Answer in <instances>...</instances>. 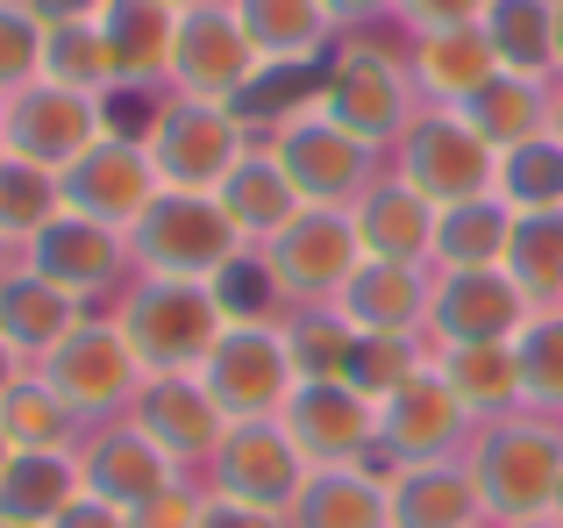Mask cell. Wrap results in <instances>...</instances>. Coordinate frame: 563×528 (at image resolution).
I'll return each instance as SVG.
<instances>
[{
	"mask_svg": "<svg viewBox=\"0 0 563 528\" xmlns=\"http://www.w3.org/2000/svg\"><path fill=\"white\" fill-rule=\"evenodd\" d=\"M57 215H65L57 172H43V165H29V157L0 151V243L22 257L29 237H36L43 222H57Z\"/></svg>",
	"mask_w": 563,
	"mask_h": 528,
	"instance_id": "37",
	"label": "cell"
},
{
	"mask_svg": "<svg viewBox=\"0 0 563 528\" xmlns=\"http://www.w3.org/2000/svg\"><path fill=\"white\" fill-rule=\"evenodd\" d=\"M0 528H14V521H0Z\"/></svg>",
	"mask_w": 563,
	"mask_h": 528,
	"instance_id": "59",
	"label": "cell"
},
{
	"mask_svg": "<svg viewBox=\"0 0 563 528\" xmlns=\"http://www.w3.org/2000/svg\"><path fill=\"white\" fill-rule=\"evenodd\" d=\"M550 136H556V143H563V79H556V86H550Z\"/></svg>",
	"mask_w": 563,
	"mask_h": 528,
	"instance_id": "52",
	"label": "cell"
},
{
	"mask_svg": "<svg viewBox=\"0 0 563 528\" xmlns=\"http://www.w3.org/2000/svg\"><path fill=\"white\" fill-rule=\"evenodd\" d=\"M214 200H221V215L235 222V237H243L250 251H257V243H272L278 229H286L292 215L307 208V200L292 194L286 165H278V157L264 151V143H250V157L229 172V179H221V194H214Z\"/></svg>",
	"mask_w": 563,
	"mask_h": 528,
	"instance_id": "27",
	"label": "cell"
},
{
	"mask_svg": "<svg viewBox=\"0 0 563 528\" xmlns=\"http://www.w3.org/2000/svg\"><path fill=\"white\" fill-rule=\"evenodd\" d=\"M464 458H471V479L485 493V515L493 521H536L556 507V486H563V421L521 407L507 421H485Z\"/></svg>",
	"mask_w": 563,
	"mask_h": 528,
	"instance_id": "3",
	"label": "cell"
},
{
	"mask_svg": "<svg viewBox=\"0 0 563 528\" xmlns=\"http://www.w3.org/2000/svg\"><path fill=\"white\" fill-rule=\"evenodd\" d=\"M350 222H357L364 257H378V264H421V272L435 264V222H442V208H428L399 172L364 186V200L350 208Z\"/></svg>",
	"mask_w": 563,
	"mask_h": 528,
	"instance_id": "23",
	"label": "cell"
},
{
	"mask_svg": "<svg viewBox=\"0 0 563 528\" xmlns=\"http://www.w3.org/2000/svg\"><path fill=\"white\" fill-rule=\"evenodd\" d=\"M471 436V415L464 400L450 393V378L435 372V358L421 364L413 378H399V393L378 400V464H435V458H456Z\"/></svg>",
	"mask_w": 563,
	"mask_h": 528,
	"instance_id": "16",
	"label": "cell"
},
{
	"mask_svg": "<svg viewBox=\"0 0 563 528\" xmlns=\"http://www.w3.org/2000/svg\"><path fill=\"white\" fill-rule=\"evenodd\" d=\"M499 272L528 293V307H536V315H542V307H563V208L514 215Z\"/></svg>",
	"mask_w": 563,
	"mask_h": 528,
	"instance_id": "34",
	"label": "cell"
},
{
	"mask_svg": "<svg viewBox=\"0 0 563 528\" xmlns=\"http://www.w3.org/2000/svg\"><path fill=\"white\" fill-rule=\"evenodd\" d=\"M499 200L514 215H536V208H563V143L536 136L521 151L499 157Z\"/></svg>",
	"mask_w": 563,
	"mask_h": 528,
	"instance_id": "42",
	"label": "cell"
},
{
	"mask_svg": "<svg viewBox=\"0 0 563 528\" xmlns=\"http://www.w3.org/2000/svg\"><path fill=\"white\" fill-rule=\"evenodd\" d=\"M428 286H435V272H421V264H378V257H364L335 307H343L357 329H407L413 336L428 321Z\"/></svg>",
	"mask_w": 563,
	"mask_h": 528,
	"instance_id": "31",
	"label": "cell"
},
{
	"mask_svg": "<svg viewBox=\"0 0 563 528\" xmlns=\"http://www.w3.org/2000/svg\"><path fill=\"white\" fill-rule=\"evenodd\" d=\"M536 315L528 293L514 286L499 264H478V272H435L428 286V350H456V343H514L521 321Z\"/></svg>",
	"mask_w": 563,
	"mask_h": 528,
	"instance_id": "17",
	"label": "cell"
},
{
	"mask_svg": "<svg viewBox=\"0 0 563 528\" xmlns=\"http://www.w3.org/2000/svg\"><path fill=\"white\" fill-rule=\"evenodd\" d=\"M172 8H200V0H172Z\"/></svg>",
	"mask_w": 563,
	"mask_h": 528,
	"instance_id": "58",
	"label": "cell"
},
{
	"mask_svg": "<svg viewBox=\"0 0 563 528\" xmlns=\"http://www.w3.org/2000/svg\"><path fill=\"white\" fill-rule=\"evenodd\" d=\"M200 386L214 393V407L229 421H278L286 400H292V386H300L286 329H278V321H229V329L214 336V350H207V364H200Z\"/></svg>",
	"mask_w": 563,
	"mask_h": 528,
	"instance_id": "9",
	"label": "cell"
},
{
	"mask_svg": "<svg viewBox=\"0 0 563 528\" xmlns=\"http://www.w3.org/2000/svg\"><path fill=\"white\" fill-rule=\"evenodd\" d=\"M8 264H14V251H8V243H0V272H8Z\"/></svg>",
	"mask_w": 563,
	"mask_h": 528,
	"instance_id": "56",
	"label": "cell"
},
{
	"mask_svg": "<svg viewBox=\"0 0 563 528\" xmlns=\"http://www.w3.org/2000/svg\"><path fill=\"white\" fill-rule=\"evenodd\" d=\"M100 136H108V100L71 94V86H57V79H36L14 100H0V151L29 157V165H43V172L79 165Z\"/></svg>",
	"mask_w": 563,
	"mask_h": 528,
	"instance_id": "11",
	"label": "cell"
},
{
	"mask_svg": "<svg viewBox=\"0 0 563 528\" xmlns=\"http://www.w3.org/2000/svg\"><path fill=\"white\" fill-rule=\"evenodd\" d=\"M507 229H514V208L507 200H464V208H442L435 222V272H478V264H499L507 257Z\"/></svg>",
	"mask_w": 563,
	"mask_h": 528,
	"instance_id": "35",
	"label": "cell"
},
{
	"mask_svg": "<svg viewBox=\"0 0 563 528\" xmlns=\"http://www.w3.org/2000/svg\"><path fill=\"white\" fill-rule=\"evenodd\" d=\"M407 65H413V86H421L428 108H464V100H478L485 86L499 79V57H493V43H485L478 22L413 36L407 43Z\"/></svg>",
	"mask_w": 563,
	"mask_h": 528,
	"instance_id": "25",
	"label": "cell"
},
{
	"mask_svg": "<svg viewBox=\"0 0 563 528\" xmlns=\"http://www.w3.org/2000/svg\"><path fill=\"white\" fill-rule=\"evenodd\" d=\"M428 358L450 378V393L464 400L471 421L521 415V364H514V343H456V350H428Z\"/></svg>",
	"mask_w": 563,
	"mask_h": 528,
	"instance_id": "30",
	"label": "cell"
},
{
	"mask_svg": "<svg viewBox=\"0 0 563 528\" xmlns=\"http://www.w3.org/2000/svg\"><path fill=\"white\" fill-rule=\"evenodd\" d=\"M129 251H136V272L157 278H207L214 286L235 257L250 251L235 237V222L221 215L214 194H157L151 215L129 229Z\"/></svg>",
	"mask_w": 563,
	"mask_h": 528,
	"instance_id": "8",
	"label": "cell"
},
{
	"mask_svg": "<svg viewBox=\"0 0 563 528\" xmlns=\"http://www.w3.org/2000/svg\"><path fill=\"white\" fill-rule=\"evenodd\" d=\"M335 14V29H372V22H393V0H321Z\"/></svg>",
	"mask_w": 563,
	"mask_h": 528,
	"instance_id": "50",
	"label": "cell"
},
{
	"mask_svg": "<svg viewBox=\"0 0 563 528\" xmlns=\"http://www.w3.org/2000/svg\"><path fill=\"white\" fill-rule=\"evenodd\" d=\"M478 29L493 43L499 72H521V79L556 72V0H493L478 14Z\"/></svg>",
	"mask_w": 563,
	"mask_h": 528,
	"instance_id": "32",
	"label": "cell"
},
{
	"mask_svg": "<svg viewBox=\"0 0 563 528\" xmlns=\"http://www.w3.org/2000/svg\"><path fill=\"white\" fill-rule=\"evenodd\" d=\"M100 8H108V0H29V14H36L43 29H65V22H93Z\"/></svg>",
	"mask_w": 563,
	"mask_h": 528,
	"instance_id": "49",
	"label": "cell"
},
{
	"mask_svg": "<svg viewBox=\"0 0 563 528\" xmlns=\"http://www.w3.org/2000/svg\"><path fill=\"white\" fill-rule=\"evenodd\" d=\"M79 321H86V307L71 300V293H57L51 278H36L22 257L0 272V336H8V350L29 364V372H36V364L79 329Z\"/></svg>",
	"mask_w": 563,
	"mask_h": 528,
	"instance_id": "24",
	"label": "cell"
},
{
	"mask_svg": "<svg viewBox=\"0 0 563 528\" xmlns=\"http://www.w3.org/2000/svg\"><path fill=\"white\" fill-rule=\"evenodd\" d=\"M51 528H129V515H122V507H108L100 493H79V501H71Z\"/></svg>",
	"mask_w": 563,
	"mask_h": 528,
	"instance_id": "48",
	"label": "cell"
},
{
	"mask_svg": "<svg viewBox=\"0 0 563 528\" xmlns=\"http://www.w3.org/2000/svg\"><path fill=\"white\" fill-rule=\"evenodd\" d=\"M385 501H393V528H493L485 493H478V479H471V458L393 464V472H385Z\"/></svg>",
	"mask_w": 563,
	"mask_h": 528,
	"instance_id": "22",
	"label": "cell"
},
{
	"mask_svg": "<svg viewBox=\"0 0 563 528\" xmlns=\"http://www.w3.org/2000/svg\"><path fill=\"white\" fill-rule=\"evenodd\" d=\"M214 300H221L229 321H286V300H278V286H272V272L257 264V251H243L229 272L214 278Z\"/></svg>",
	"mask_w": 563,
	"mask_h": 528,
	"instance_id": "44",
	"label": "cell"
},
{
	"mask_svg": "<svg viewBox=\"0 0 563 528\" xmlns=\"http://www.w3.org/2000/svg\"><path fill=\"white\" fill-rule=\"evenodd\" d=\"M514 364H521V407L528 415L563 421V307H542V315L521 321Z\"/></svg>",
	"mask_w": 563,
	"mask_h": 528,
	"instance_id": "39",
	"label": "cell"
},
{
	"mask_svg": "<svg viewBox=\"0 0 563 528\" xmlns=\"http://www.w3.org/2000/svg\"><path fill=\"white\" fill-rule=\"evenodd\" d=\"M114 321H122L129 350H136V364L151 378L200 372L207 350H214V336L229 329V315H221V300H214L207 278H157V272L129 278Z\"/></svg>",
	"mask_w": 563,
	"mask_h": 528,
	"instance_id": "2",
	"label": "cell"
},
{
	"mask_svg": "<svg viewBox=\"0 0 563 528\" xmlns=\"http://www.w3.org/2000/svg\"><path fill=\"white\" fill-rule=\"evenodd\" d=\"M493 528H563L556 515H536V521H493Z\"/></svg>",
	"mask_w": 563,
	"mask_h": 528,
	"instance_id": "53",
	"label": "cell"
},
{
	"mask_svg": "<svg viewBox=\"0 0 563 528\" xmlns=\"http://www.w3.org/2000/svg\"><path fill=\"white\" fill-rule=\"evenodd\" d=\"M143 151H151L165 194H221L235 165L250 157V122L229 108V100H192V94H172L143 114Z\"/></svg>",
	"mask_w": 563,
	"mask_h": 528,
	"instance_id": "4",
	"label": "cell"
},
{
	"mask_svg": "<svg viewBox=\"0 0 563 528\" xmlns=\"http://www.w3.org/2000/svg\"><path fill=\"white\" fill-rule=\"evenodd\" d=\"M57 194H65L71 215H86V222H108V229H122V237H129V229L151 215V200L165 194V179H157L143 136L108 129V136H100L93 151L79 157V165L57 172Z\"/></svg>",
	"mask_w": 563,
	"mask_h": 528,
	"instance_id": "13",
	"label": "cell"
},
{
	"mask_svg": "<svg viewBox=\"0 0 563 528\" xmlns=\"http://www.w3.org/2000/svg\"><path fill=\"white\" fill-rule=\"evenodd\" d=\"M43 79L71 86V94L108 100V94H114V65H108V43H100V29H93V22L51 29V43H43Z\"/></svg>",
	"mask_w": 563,
	"mask_h": 528,
	"instance_id": "41",
	"label": "cell"
},
{
	"mask_svg": "<svg viewBox=\"0 0 563 528\" xmlns=\"http://www.w3.org/2000/svg\"><path fill=\"white\" fill-rule=\"evenodd\" d=\"M235 14L264 65H329L335 36H343L321 0H235Z\"/></svg>",
	"mask_w": 563,
	"mask_h": 528,
	"instance_id": "28",
	"label": "cell"
},
{
	"mask_svg": "<svg viewBox=\"0 0 563 528\" xmlns=\"http://www.w3.org/2000/svg\"><path fill=\"white\" fill-rule=\"evenodd\" d=\"M200 528H286V515L250 507V501H229V493H207V501H200Z\"/></svg>",
	"mask_w": 563,
	"mask_h": 528,
	"instance_id": "47",
	"label": "cell"
},
{
	"mask_svg": "<svg viewBox=\"0 0 563 528\" xmlns=\"http://www.w3.org/2000/svg\"><path fill=\"white\" fill-rule=\"evenodd\" d=\"M278 421L292 429L314 472L321 464H378V407L350 378H300Z\"/></svg>",
	"mask_w": 563,
	"mask_h": 528,
	"instance_id": "18",
	"label": "cell"
},
{
	"mask_svg": "<svg viewBox=\"0 0 563 528\" xmlns=\"http://www.w3.org/2000/svg\"><path fill=\"white\" fill-rule=\"evenodd\" d=\"M485 8H493V0H393V22L407 29V36H428V29H464V22H478Z\"/></svg>",
	"mask_w": 563,
	"mask_h": 528,
	"instance_id": "45",
	"label": "cell"
},
{
	"mask_svg": "<svg viewBox=\"0 0 563 528\" xmlns=\"http://www.w3.org/2000/svg\"><path fill=\"white\" fill-rule=\"evenodd\" d=\"M264 151L286 165L292 194H300L307 208H357L364 186H372V157H378L372 143L350 136V129L335 122V114H321V108L292 114L286 129H272Z\"/></svg>",
	"mask_w": 563,
	"mask_h": 528,
	"instance_id": "10",
	"label": "cell"
},
{
	"mask_svg": "<svg viewBox=\"0 0 563 528\" xmlns=\"http://www.w3.org/2000/svg\"><path fill=\"white\" fill-rule=\"evenodd\" d=\"M200 501H207V493L179 479V486L157 493L151 507H136V515H129V528H200Z\"/></svg>",
	"mask_w": 563,
	"mask_h": 528,
	"instance_id": "46",
	"label": "cell"
},
{
	"mask_svg": "<svg viewBox=\"0 0 563 528\" xmlns=\"http://www.w3.org/2000/svg\"><path fill=\"white\" fill-rule=\"evenodd\" d=\"M399 179L428 208H464L499 194V151L471 129L464 108H421L399 136Z\"/></svg>",
	"mask_w": 563,
	"mask_h": 528,
	"instance_id": "5",
	"label": "cell"
},
{
	"mask_svg": "<svg viewBox=\"0 0 563 528\" xmlns=\"http://www.w3.org/2000/svg\"><path fill=\"white\" fill-rule=\"evenodd\" d=\"M286 350L300 378H350V358H357V321L343 307H292L286 321Z\"/></svg>",
	"mask_w": 563,
	"mask_h": 528,
	"instance_id": "38",
	"label": "cell"
},
{
	"mask_svg": "<svg viewBox=\"0 0 563 528\" xmlns=\"http://www.w3.org/2000/svg\"><path fill=\"white\" fill-rule=\"evenodd\" d=\"M556 79H563V0H556Z\"/></svg>",
	"mask_w": 563,
	"mask_h": 528,
	"instance_id": "54",
	"label": "cell"
},
{
	"mask_svg": "<svg viewBox=\"0 0 563 528\" xmlns=\"http://www.w3.org/2000/svg\"><path fill=\"white\" fill-rule=\"evenodd\" d=\"M0 429L14 450H79V415L43 386V372H22L0 393Z\"/></svg>",
	"mask_w": 563,
	"mask_h": 528,
	"instance_id": "36",
	"label": "cell"
},
{
	"mask_svg": "<svg viewBox=\"0 0 563 528\" xmlns=\"http://www.w3.org/2000/svg\"><path fill=\"white\" fill-rule=\"evenodd\" d=\"M286 528H393V501H385L378 464H321L300 486Z\"/></svg>",
	"mask_w": 563,
	"mask_h": 528,
	"instance_id": "26",
	"label": "cell"
},
{
	"mask_svg": "<svg viewBox=\"0 0 563 528\" xmlns=\"http://www.w3.org/2000/svg\"><path fill=\"white\" fill-rule=\"evenodd\" d=\"M550 515H556V521H563V486H556V507H550Z\"/></svg>",
	"mask_w": 563,
	"mask_h": 528,
	"instance_id": "57",
	"label": "cell"
},
{
	"mask_svg": "<svg viewBox=\"0 0 563 528\" xmlns=\"http://www.w3.org/2000/svg\"><path fill=\"white\" fill-rule=\"evenodd\" d=\"M264 72L257 43H250L235 0H200V8L179 14V43H172V94L192 100H243L250 79Z\"/></svg>",
	"mask_w": 563,
	"mask_h": 528,
	"instance_id": "12",
	"label": "cell"
},
{
	"mask_svg": "<svg viewBox=\"0 0 563 528\" xmlns=\"http://www.w3.org/2000/svg\"><path fill=\"white\" fill-rule=\"evenodd\" d=\"M421 108L428 100L413 86V65H407L399 43L372 36V29H343L335 36L329 65H321V114H335L350 136H364L378 151V143L407 136V122Z\"/></svg>",
	"mask_w": 563,
	"mask_h": 528,
	"instance_id": "1",
	"label": "cell"
},
{
	"mask_svg": "<svg viewBox=\"0 0 563 528\" xmlns=\"http://www.w3.org/2000/svg\"><path fill=\"white\" fill-rule=\"evenodd\" d=\"M43 43H51V29L29 14V0H0V100L43 79Z\"/></svg>",
	"mask_w": 563,
	"mask_h": 528,
	"instance_id": "43",
	"label": "cell"
},
{
	"mask_svg": "<svg viewBox=\"0 0 563 528\" xmlns=\"http://www.w3.org/2000/svg\"><path fill=\"white\" fill-rule=\"evenodd\" d=\"M179 14L172 0H108L93 14L100 43H108L114 65V94H151V86H172V43H179Z\"/></svg>",
	"mask_w": 563,
	"mask_h": 528,
	"instance_id": "21",
	"label": "cell"
},
{
	"mask_svg": "<svg viewBox=\"0 0 563 528\" xmlns=\"http://www.w3.org/2000/svg\"><path fill=\"white\" fill-rule=\"evenodd\" d=\"M22 372H29V364L14 358V350H8V336H0V393H8V386H14V378H22Z\"/></svg>",
	"mask_w": 563,
	"mask_h": 528,
	"instance_id": "51",
	"label": "cell"
},
{
	"mask_svg": "<svg viewBox=\"0 0 563 528\" xmlns=\"http://www.w3.org/2000/svg\"><path fill=\"white\" fill-rule=\"evenodd\" d=\"M471 129H478L485 143H493L499 157L521 151V143L550 136V79H521V72H499L493 86H485L478 100H464Z\"/></svg>",
	"mask_w": 563,
	"mask_h": 528,
	"instance_id": "33",
	"label": "cell"
},
{
	"mask_svg": "<svg viewBox=\"0 0 563 528\" xmlns=\"http://www.w3.org/2000/svg\"><path fill=\"white\" fill-rule=\"evenodd\" d=\"M307 479H314V464H307V450L292 443L286 421H235L229 443L214 450V464H207V493L272 507V515H292V501H300Z\"/></svg>",
	"mask_w": 563,
	"mask_h": 528,
	"instance_id": "15",
	"label": "cell"
},
{
	"mask_svg": "<svg viewBox=\"0 0 563 528\" xmlns=\"http://www.w3.org/2000/svg\"><path fill=\"white\" fill-rule=\"evenodd\" d=\"M36 372L79 421H122L129 407H136L143 378H151L136 364V350H129V336H122L114 315H86Z\"/></svg>",
	"mask_w": 563,
	"mask_h": 528,
	"instance_id": "6",
	"label": "cell"
},
{
	"mask_svg": "<svg viewBox=\"0 0 563 528\" xmlns=\"http://www.w3.org/2000/svg\"><path fill=\"white\" fill-rule=\"evenodd\" d=\"M79 479H86V493H100L108 507L136 515V507H151L157 493L179 486L186 472L136 429V421L122 415V421H100V429L79 443Z\"/></svg>",
	"mask_w": 563,
	"mask_h": 528,
	"instance_id": "20",
	"label": "cell"
},
{
	"mask_svg": "<svg viewBox=\"0 0 563 528\" xmlns=\"http://www.w3.org/2000/svg\"><path fill=\"white\" fill-rule=\"evenodd\" d=\"M257 264L272 272L286 307H335L364 264V243L350 208H300L272 243H257Z\"/></svg>",
	"mask_w": 563,
	"mask_h": 528,
	"instance_id": "7",
	"label": "cell"
},
{
	"mask_svg": "<svg viewBox=\"0 0 563 528\" xmlns=\"http://www.w3.org/2000/svg\"><path fill=\"white\" fill-rule=\"evenodd\" d=\"M129 421H136L143 436H151L157 450H165L179 472H207L214 464V450L229 443L235 421L214 407V393L200 386V372H172V378H143L136 407H129Z\"/></svg>",
	"mask_w": 563,
	"mask_h": 528,
	"instance_id": "19",
	"label": "cell"
},
{
	"mask_svg": "<svg viewBox=\"0 0 563 528\" xmlns=\"http://www.w3.org/2000/svg\"><path fill=\"white\" fill-rule=\"evenodd\" d=\"M428 364V343L407 329H357V358H350V386L364 393V400H385V393H399V378H413Z\"/></svg>",
	"mask_w": 563,
	"mask_h": 528,
	"instance_id": "40",
	"label": "cell"
},
{
	"mask_svg": "<svg viewBox=\"0 0 563 528\" xmlns=\"http://www.w3.org/2000/svg\"><path fill=\"white\" fill-rule=\"evenodd\" d=\"M8 464H14V443H8V429H0V472H8Z\"/></svg>",
	"mask_w": 563,
	"mask_h": 528,
	"instance_id": "55",
	"label": "cell"
},
{
	"mask_svg": "<svg viewBox=\"0 0 563 528\" xmlns=\"http://www.w3.org/2000/svg\"><path fill=\"white\" fill-rule=\"evenodd\" d=\"M79 493H86L79 450H14V464L0 472V521L51 528Z\"/></svg>",
	"mask_w": 563,
	"mask_h": 528,
	"instance_id": "29",
	"label": "cell"
},
{
	"mask_svg": "<svg viewBox=\"0 0 563 528\" xmlns=\"http://www.w3.org/2000/svg\"><path fill=\"white\" fill-rule=\"evenodd\" d=\"M22 264L36 278H51L57 293H71V300H100V293H122L129 278H136V251H129L122 229L108 222H86V215H57V222H43L36 237H29Z\"/></svg>",
	"mask_w": 563,
	"mask_h": 528,
	"instance_id": "14",
	"label": "cell"
}]
</instances>
